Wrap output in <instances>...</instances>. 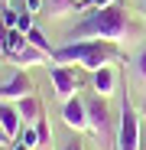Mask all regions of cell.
Returning a JSON list of instances; mask_svg holds the SVG:
<instances>
[{
	"label": "cell",
	"instance_id": "15",
	"mask_svg": "<svg viewBox=\"0 0 146 150\" xmlns=\"http://www.w3.org/2000/svg\"><path fill=\"white\" fill-rule=\"evenodd\" d=\"M16 30H20V33H29V30H33V13H29L26 7H23V13H20V23H16Z\"/></svg>",
	"mask_w": 146,
	"mask_h": 150
},
{
	"label": "cell",
	"instance_id": "12",
	"mask_svg": "<svg viewBox=\"0 0 146 150\" xmlns=\"http://www.w3.org/2000/svg\"><path fill=\"white\" fill-rule=\"evenodd\" d=\"M26 39H29V46H36V49H39V52H45L49 59H52V52H55V49H52V46H49V39H45V36H42V33L36 30V26H33V30L26 33Z\"/></svg>",
	"mask_w": 146,
	"mask_h": 150
},
{
	"label": "cell",
	"instance_id": "10",
	"mask_svg": "<svg viewBox=\"0 0 146 150\" xmlns=\"http://www.w3.org/2000/svg\"><path fill=\"white\" fill-rule=\"evenodd\" d=\"M16 108H20V117H23V124H36V121L42 117V108H39V101H36V95L20 98V101H16Z\"/></svg>",
	"mask_w": 146,
	"mask_h": 150
},
{
	"label": "cell",
	"instance_id": "22",
	"mask_svg": "<svg viewBox=\"0 0 146 150\" xmlns=\"http://www.w3.org/2000/svg\"><path fill=\"white\" fill-rule=\"evenodd\" d=\"M3 144H7V134H3V131H0V147H3Z\"/></svg>",
	"mask_w": 146,
	"mask_h": 150
},
{
	"label": "cell",
	"instance_id": "4",
	"mask_svg": "<svg viewBox=\"0 0 146 150\" xmlns=\"http://www.w3.org/2000/svg\"><path fill=\"white\" fill-rule=\"evenodd\" d=\"M88 131L94 137H101V140L110 137V108L104 105L101 95H94L91 101H88Z\"/></svg>",
	"mask_w": 146,
	"mask_h": 150
},
{
	"label": "cell",
	"instance_id": "21",
	"mask_svg": "<svg viewBox=\"0 0 146 150\" xmlns=\"http://www.w3.org/2000/svg\"><path fill=\"white\" fill-rule=\"evenodd\" d=\"M13 150H33V147H29V144H23V140L16 137V144H13Z\"/></svg>",
	"mask_w": 146,
	"mask_h": 150
},
{
	"label": "cell",
	"instance_id": "25",
	"mask_svg": "<svg viewBox=\"0 0 146 150\" xmlns=\"http://www.w3.org/2000/svg\"><path fill=\"white\" fill-rule=\"evenodd\" d=\"M3 4H10V0H0V7H3Z\"/></svg>",
	"mask_w": 146,
	"mask_h": 150
},
{
	"label": "cell",
	"instance_id": "20",
	"mask_svg": "<svg viewBox=\"0 0 146 150\" xmlns=\"http://www.w3.org/2000/svg\"><path fill=\"white\" fill-rule=\"evenodd\" d=\"M7 33H10V30H7V23H3V16H0V49H3V39H7Z\"/></svg>",
	"mask_w": 146,
	"mask_h": 150
},
{
	"label": "cell",
	"instance_id": "23",
	"mask_svg": "<svg viewBox=\"0 0 146 150\" xmlns=\"http://www.w3.org/2000/svg\"><path fill=\"white\" fill-rule=\"evenodd\" d=\"M140 10H143V16H146V0H140Z\"/></svg>",
	"mask_w": 146,
	"mask_h": 150
},
{
	"label": "cell",
	"instance_id": "9",
	"mask_svg": "<svg viewBox=\"0 0 146 150\" xmlns=\"http://www.w3.org/2000/svg\"><path fill=\"white\" fill-rule=\"evenodd\" d=\"M91 85H94V91L101 95V98L114 95V91H117V72H114L110 65H104V69L91 72Z\"/></svg>",
	"mask_w": 146,
	"mask_h": 150
},
{
	"label": "cell",
	"instance_id": "6",
	"mask_svg": "<svg viewBox=\"0 0 146 150\" xmlns=\"http://www.w3.org/2000/svg\"><path fill=\"white\" fill-rule=\"evenodd\" d=\"M62 121L71 131H88V101H81L78 95H71L68 101H62Z\"/></svg>",
	"mask_w": 146,
	"mask_h": 150
},
{
	"label": "cell",
	"instance_id": "17",
	"mask_svg": "<svg viewBox=\"0 0 146 150\" xmlns=\"http://www.w3.org/2000/svg\"><path fill=\"white\" fill-rule=\"evenodd\" d=\"M20 140H23V144H29V147H39V134H36V127H26Z\"/></svg>",
	"mask_w": 146,
	"mask_h": 150
},
{
	"label": "cell",
	"instance_id": "16",
	"mask_svg": "<svg viewBox=\"0 0 146 150\" xmlns=\"http://www.w3.org/2000/svg\"><path fill=\"white\" fill-rule=\"evenodd\" d=\"M133 69H136V79L140 82H146V49L136 56V62H133Z\"/></svg>",
	"mask_w": 146,
	"mask_h": 150
},
{
	"label": "cell",
	"instance_id": "2",
	"mask_svg": "<svg viewBox=\"0 0 146 150\" xmlns=\"http://www.w3.org/2000/svg\"><path fill=\"white\" fill-rule=\"evenodd\" d=\"M52 62H78L85 72H97L110 62H124L117 52V42L107 39H81V42H65L52 52Z\"/></svg>",
	"mask_w": 146,
	"mask_h": 150
},
{
	"label": "cell",
	"instance_id": "3",
	"mask_svg": "<svg viewBox=\"0 0 146 150\" xmlns=\"http://www.w3.org/2000/svg\"><path fill=\"white\" fill-rule=\"evenodd\" d=\"M117 150H140V114L133 111L130 101H124V111H120Z\"/></svg>",
	"mask_w": 146,
	"mask_h": 150
},
{
	"label": "cell",
	"instance_id": "5",
	"mask_svg": "<svg viewBox=\"0 0 146 150\" xmlns=\"http://www.w3.org/2000/svg\"><path fill=\"white\" fill-rule=\"evenodd\" d=\"M49 79H52V85H55V98H62V101H68L71 95H78V75H75V69L49 62Z\"/></svg>",
	"mask_w": 146,
	"mask_h": 150
},
{
	"label": "cell",
	"instance_id": "1",
	"mask_svg": "<svg viewBox=\"0 0 146 150\" xmlns=\"http://www.w3.org/2000/svg\"><path fill=\"white\" fill-rule=\"evenodd\" d=\"M130 36V16L124 4H110L88 13L85 23H78L75 30L68 33V39H107V42H124Z\"/></svg>",
	"mask_w": 146,
	"mask_h": 150
},
{
	"label": "cell",
	"instance_id": "18",
	"mask_svg": "<svg viewBox=\"0 0 146 150\" xmlns=\"http://www.w3.org/2000/svg\"><path fill=\"white\" fill-rule=\"evenodd\" d=\"M26 10H29L33 16H36V13H42V10H45V0H26Z\"/></svg>",
	"mask_w": 146,
	"mask_h": 150
},
{
	"label": "cell",
	"instance_id": "14",
	"mask_svg": "<svg viewBox=\"0 0 146 150\" xmlns=\"http://www.w3.org/2000/svg\"><path fill=\"white\" fill-rule=\"evenodd\" d=\"M36 134H39V147H49V144H52V131H49V121H45V117L36 121Z\"/></svg>",
	"mask_w": 146,
	"mask_h": 150
},
{
	"label": "cell",
	"instance_id": "24",
	"mask_svg": "<svg viewBox=\"0 0 146 150\" xmlns=\"http://www.w3.org/2000/svg\"><path fill=\"white\" fill-rule=\"evenodd\" d=\"M140 117H146V105H143V111H140Z\"/></svg>",
	"mask_w": 146,
	"mask_h": 150
},
{
	"label": "cell",
	"instance_id": "13",
	"mask_svg": "<svg viewBox=\"0 0 146 150\" xmlns=\"http://www.w3.org/2000/svg\"><path fill=\"white\" fill-rule=\"evenodd\" d=\"M20 13H23V10H13L10 4H3V7H0V16H3L7 30H16V23H20Z\"/></svg>",
	"mask_w": 146,
	"mask_h": 150
},
{
	"label": "cell",
	"instance_id": "19",
	"mask_svg": "<svg viewBox=\"0 0 146 150\" xmlns=\"http://www.w3.org/2000/svg\"><path fill=\"white\" fill-rule=\"evenodd\" d=\"M110 4H120V0H88V7L101 10V7H110Z\"/></svg>",
	"mask_w": 146,
	"mask_h": 150
},
{
	"label": "cell",
	"instance_id": "8",
	"mask_svg": "<svg viewBox=\"0 0 146 150\" xmlns=\"http://www.w3.org/2000/svg\"><path fill=\"white\" fill-rule=\"evenodd\" d=\"M20 127H23L20 108L10 105V101H0V131L7 134V140H16L20 137Z\"/></svg>",
	"mask_w": 146,
	"mask_h": 150
},
{
	"label": "cell",
	"instance_id": "11",
	"mask_svg": "<svg viewBox=\"0 0 146 150\" xmlns=\"http://www.w3.org/2000/svg\"><path fill=\"white\" fill-rule=\"evenodd\" d=\"M71 10H88V0H45V13L52 16H62Z\"/></svg>",
	"mask_w": 146,
	"mask_h": 150
},
{
	"label": "cell",
	"instance_id": "7",
	"mask_svg": "<svg viewBox=\"0 0 146 150\" xmlns=\"http://www.w3.org/2000/svg\"><path fill=\"white\" fill-rule=\"evenodd\" d=\"M26 95H33V82L26 72H13V79L0 85V101H20Z\"/></svg>",
	"mask_w": 146,
	"mask_h": 150
}]
</instances>
